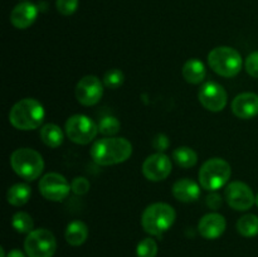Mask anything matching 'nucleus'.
Wrapping results in <instances>:
<instances>
[{
    "instance_id": "nucleus-1",
    "label": "nucleus",
    "mask_w": 258,
    "mask_h": 257,
    "mask_svg": "<svg viewBox=\"0 0 258 257\" xmlns=\"http://www.w3.org/2000/svg\"><path fill=\"white\" fill-rule=\"evenodd\" d=\"M90 154L97 165H116L130 158L133 145L125 138H105L93 144Z\"/></svg>"
},
{
    "instance_id": "nucleus-2",
    "label": "nucleus",
    "mask_w": 258,
    "mask_h": 257,
    "mask_svg": "<svg viewBox=\"0 0 258 257\" xmlns=\"http://www.w3.org/2000/svg\"><path fill=\"white\" fill-rule=\"evenodd\" d=\"M44 115V107L39 101L34 98H23L12 107L9 121L18 130H34L42 125Z\"/></svg>"
},
{
    "instance_id": "nucleus-3",
    "label": "nucleus",
    "mask_w": 258,
    "mask_h": 257,
    "mask_svg": "<svg viewBox=\"0 0 258 257\" xmlns=\"http://www.w3.org/2000/svg\"><path fill=\"white\" fill-rule=\"evenodd\" d=\"M176 213L168 203H153L145 208L141 216V226L151 236H161L174 224Z\"/></svg>"
},
{
    "instance_id": "nucleus-4",
    "label": "nucleus",
    "mask_w": 258,
    "mask_h": 257,
    "mask_svg": "<svg viewBox=\"0 0 258 257\" xmlns=\"http://www.w3.org/2000/svg\"><path fill=\"white\" fill-rule=\"evenodd\" d=\"M10 165L13 170L28 181L39 178L44 169V161L42 155L34 149L20 148L13 151L10 156Z\"/></svg>"
},
{
    "instance_id": "nucleus-5",
    "label": "nucleus",
    "mask_w": 258,
    "mask_h": 257,
    "mask_svg": "<svg viewBox=\"0 0 258 257\" xmlns=\"http://www.w3.org/2000/svg\"><path fill=\"white\" fill-rule=\"evenodd\" d=\"M232 169L228 161L221 158H212L202 165L199 170V183L204 189L216 191L228 183Z\"/></svg>"
},
{
    "instance_id": "nucleus-6",
    "label": "nucleus",
    "mask_w": 258,
    "mask_h": 257,
    "mask_svg": "<svg viewBox=\"0 0 258 257\" xmlns=\"http://www.w3.org/2000/svg\"><path fill=\"white\" fill-rule=\"evenodd\" d=\"M208 63L212 70L222 77L231 78L242 70V57L234 48L222 45L212 49L208 54Z\"/></svg>"
},
{
    "instance_id": "nucleus-7",
    "label": "nucleus",
    "mask_w": 258,
    "mask_h": 257,
    "mask_svg": "<svg viewBox=\"0 0 258 257\" xmlns=\"http://www.w3.org/2000/svg\"><path fill=\"white\" fill-rule=\"evenodd\" d=\"M24 249L28 257H53L57 249V241L54 234L48 229H33L25 238Z\"/></svg>"
},
{
    "instance_id": "nucleus-8",
    "label": "nucleus",
    "mask_w": 258,
    "mask_h": 257,
    "mask_svg": "<svg viewBox=\"0 0 258 257\" xmlns=\"http://www.w3.org/2000/svg\"><path fill=\"white\" fill-rule=\"evenodd\" d=\"M66 134L71 141L87 145L98 134V126L86 115H73L66 122Z\"/></svg>"
},
{
    "instance_id": "nucleus-9",
    "label": "nucleus",
    "mask_w": 258,
    "mask_h": 257,
    "mask_svg": "<svg viewBox=\"0 0 258 257\" xmlns=\"http://www.w3.org/2000/svg\"><path fill=\"white\" fill-rule=\"evenodd\" d=\"M71 184L59 173H48L39 181V191L45 199L52 202H62L68 197Z\"/></svg>"
},
{
    "instance_id": "nucleus-10",
    "label": "nucleus",
    "mask_w": 258,
    "mask_h": 257,
    "mask_svg": "<svg viewBox=\"0 0 258 257\" xmlns=\"http://www.w3.org/2000/svg\"><path fill=\"white\" fill-rule=\"evenodd\" d=\"M224 198L228 206L236 211H248L256 203L253 190L249 188V185L239 180L228 184L224 191Z\"/></svg>"
},
{
    "instance_id": "nucleus-11",
    "label": "nucleus",
    "mask_w": 258,
    "mask_h": 257,
    "mask_svg": "<svg viewBox=\"0 0 258 257\" xmlns=\"http://www.w3.org/2000/svg\"><path fill=\"white\" fill-rule=\"evenodd\" d=\"M103 95L102 82L93 75L85 76L76 86V98L83 106H93L100 102Z\"/></svg>"
},
{
    "instance_id": "nucleus-12",
    "label": "nucleus",
    "mask_w": 258,
    "mask_h": 257,
    "mask_svg": "<svg viewBox=\"0 0 258 257\" xmlns=\"http://www.w3.org/2000/svg\"><path fill=\"white\" fill-rule=\"evenodd\" d=\"M199 102L212 112H219L227 105V92L219 83L209 81L201 87L198 92Z\"/></svg>"
},
{
    "instance_id": "nucleus-13",
    "label": "nucleus",
    "mask_w": 258,
    "mask_h": 257,
    "mask_svg": "<svg viewBox=\"0 0 258 257\" xmlns=\"http://www.w3.org/2000/svg\"><path fill=\"white\" fill-rule=\"evenodd\" d=\"M171 173V160L164 153L149 155L143 163V174L148 180L161 181Z\"/></svg>"
},
{
    "instance_id": "nucleus-14",
    "label": "nucleus",
    "mask_w": 258,
    "mask_h": 257,
    "mask_svg": "<svg viewBox=\"0 0 258 257\" xmlns=\"http://www.w3.org/2000/svg\"><path fill=\"white\" fill-rule=\"evenodd\" d=\"M232 112L242 120H249L258 115V95L253 92L239 93L232 101Z\"/></svg>"
},
{
    "instance_id": "nucleus-15",
    "label": "nucleus",
    "mask_w": 258,
    "mask_h": 257,
    "mask_svg": "<svg viewBox=\"0 0 258 257\" xmlns=\"http://www.w3.org/2000/svg\"><path fill=\"white\" fill-rule=\"evenodd\" d=\"M226 218L219 213H208L201 218L198 231L207 239H216L226 231Z\"/></svg>"
},
{
    "instance_id": "nucleus-16",
    "label": "nucleus",
    "mask_w": 258,
    "mask_h": 257,
    "mask_svg": "<svg viewBox=\"0 0 258 257\" xmlns=\"http://www.w3.org/2000/svg\"><path fill=\"white\" fill-rule=\"evenodd\" d=\"M38 17V8L33 3L24 2L18 4L10 13V22L17 29H27Z\"/></svg>"
},
{
    "instance_id": "nucleus-17",
    "label": "nucleus",
    "mask_w": 258,
    "mask_h": 257,
    "mask_svg": "<svg viewBox=\"0 0 258 257\" xmlns=\"http://www.w3.org/2000/svg\"><path fill=\"white\" fill-rule=\"evenodd\" d=\"M171 191H173V196L175 197V199H178L179 202H183V203H191L201 197V186L196 181L188 178L176 180Z\"/></svg>"
},
{
    "instance_id": "nucleus-18",
    "label": "nucleus",
    "mask_w": 258,
    "mask_h": 257,
    "mask_svg": "<svg viewBox=\"0 0 258 257\" xmlns=\"http://www.w3.org/2000/svg\"><path fill=\"white\" fill-rule=\"evenodd\" d=\"M181 73H183L184 80L191 85H199L204 81L207 75L206 66L202 60L197 59V58H191V59L186 60L185 65L181 68Z\"/></svg>"
},
{
    "instance_id": "nucleus-19",
    "label": "nucleus",
    "mask_w": 258,
    "mask_h": 257,
    "mask_svg": "<svg viewBox=\"0 0 258 257\" xmlns=\"http://www.w3.org/2000/svg\"><path fill=\"white\" fill-rule=\"evenodd\" d=\"M66 241L71 246H81L88 237V227L82 221H73L66 228Z\"/></svg>"
},
{
    "instance_id": "nucleus-20",
    "label": "nucleus",
    "mask_w": 258,
    "mask_h": 257,
    "mask_svg": "<svg viewBox=\"0 0 258 257\" xmlns=\"http://www.w3.org/2000/svg\"><path fill=\"white\" fill-rule=\"evenodd\" d=\"M32 189L25 183H17L8 189L7 201L14 207H22L30 199Z\"/></svg>"
},
{
    "instance_id": "nucleus-21",
    "label": "nucleus",
    "mask_w": 258,
    "mask_h": 257,
    "mask_svg": "<svg viewBox=\"0 0 258 257\" xmlns=\"http://www.w3.org/2000/svg\"><path fill=\"white\" fill-rule=\"evenodd\" d=\"M40 139L48 148H58L63 143V131L55 123H47L40 128Z\"/></svg>"
},
{
    "instance_id": "nucleus-22",
    "label": "nucleus",
    "mask_w": 258,
    "mask_h": 257,
    "mask_svg": "<svg viewBox=\"0 0 258 257\" xmlns=\"http://www.w3.org/2000/svg\"><path fill=\"white\" fill-rule=\"evenodd\" d=\"M173 159L181 168H191L198 161V155L196 151L189 146H180L173 151Z\"/></svg>"
},
{
    "instance_id": "nucleus-23",
    "label": "nucleus",
    "mask_w": 258,
    "mask_h": 257,
    "mask_svg": "<svg viewBox=\"0 0 258 257\" xmlns=\"http://www.w3.org/2000/svg\"><path fill=\"white\" fill-rule=\"evenodd\" d=\"M237 231L243 237H254L258 234V216L244 214L237 222Z\"/></svg>"
},
{
    "instance_id": "nucleus-24",
    "label": "nucleus",
    "mask_w": 258,
    "mask_h": 257,
    "mask_svg": "<svg viewBox=\"0 0 258 257\" xmlns=\"http://www.w3.org/2000/svg\"><path fill=\"white\" fill-rule=\"evenodd\" d=\"M13 228L19 233H30L33 231L34 222L33 218L25 212H17L12 218Z\"/></svg>"
},
{
    "instance_id": "nucleus-25",
    "label": "nucleus",
    "mask_w": 258,
    "mask_h": 257,
    "mask_svg": "<svg viewBox=\"0 0 258 257\" xmlns=\"http://www.w3.org/2000/svg\"><path fill=\"white\" fill-rule=\"evenodd\" d=\"M98 133L105 136H113L120 131V121L115 116H105L97 123Z\"/></svg>"
},
{
    "instance_id": "nucleus-26",
    "label": "nucleus",
    "mask_w": 258,
    "mask_h": 257,
    "mask_svg": "<svg viewBox=\"0 0 258 257\" xmlns=\"http://www.w3.org/2000/svg\"><path fill=\"white\" fill-rule=\"evenodd\" d=\"M123 80H125L123 72L121 70H117V68L108 70L105 73V76H103V83H105V86L108 88H112V90L122 86Z\"/></svg>"
},
{
    "instance_id": "nucleus-27",
    "label": "nucleus",
    "mask_w": 258,
    "mask_h": 257,
    "mask_svg": "<svg viewBox=\"0 0 258 257\" xmlns=\"http://www.w3.org/2000/svg\"><path fill=\"white\" fill-rule=\"evenodd\" d=\"M138 257H156L158 254V244L153 238H145L139 242L136 247Z\"/></svg>"
},
{
    "instance_id": "nucleus-28",
    "label": "nucleus",
    "mask_w": 258,
    "mask_h": 257,
    "mask_svg": "<svg viewBox=\"0 0 258 257\" xmlns=\"http://www.w3.org/2000/svg\"><path fill=\"white\" fill-rule=\"evenodd\" d=\"M90 181H88L87 178H85V176H77V178H75L72 180V183H71V189H72V191L75 194H77V196H83V194L87 193L88 190H90Z\"/></svg>"
},
{
    "instance_id": "nucleus-29",
    "label": "nucleus",
    "mask_w": 258,
    "mask_h": 257,
    "mask_svg": "<svg viewBox=\"0 0 258 257\" xmlns=\"http://www.w3.org/2000/svg\"><path fill=\"white\" fill-rule=\"evenodd\" d=\"M55 7L60 14L68 17V15H72L73 13H76L78 8V0H57Z\"/></svg>"
},
{
    "instance_id": "nucleus-30",
    "label": "nucleus",
    "mask_w": 258,
    "mask_h": 257,
    "mask_svg": "<svg viewBox=\"0 0 258 257\" xmlns=\"http://www.w3.org/2000/svg\"><path fill=\"white\" fill-rule=\"evenodd\" d=\"M244 67H246L247 73L249 76L258 78V50L248 54V57L246 58V62H244Z\"/></svg>"
},
{
    "instance_id": "nucleus-31",
    "label": "nucleus",
    "mask_w": 258,
    "mask_h": 257,
    "mask_svg": "<svg viewBox=\"0 0 258 257\" xmlns=\"http://www.w3.org/2000/svg\"><path fill=\"white\" fill-rule=\"evenodd\" d=\"M170 145V141H169V138L164 134H158L155 138L153 139V146L155 150H158V153H163Z\"/></svg>"
},
{
    "instance_id": "nucleus-32",
    "label": "nucleus",
    "mask_w": 258,
    "mask_h": 257,
    "mask_svg": "<svg viewBox=\"0 0 258 257\" xmlns=\"http://www.w3.org/2000/svg\"><path fill=\"white\" fill-rule=\"evenodd\" d=\"M223 201H222V197L217 193H212L207 197V206L212 209H218L222 206Z\"/></svg>"
},
{
    "instance_id": "nucleus-33",
    "label": "nucleus",
    "mask_w": 258,
    "mask_h": 257,
    "mask_svg": "<svg viewBox=\"0 0 258 257\" xmlns=\"http://www.w3.org/2000/svg\"><path fill=\"white\" fill-rule=\"evenodd\" d=\"M7 257H25V254L23 253L20 249L15 248V249H12V251L7 254Z\"/></svg>"
},
{
    "instance_id": "nucleus-34",
    "label": "nucleus",
    "mask_w": 258,
    "mask_h": 257,
    "mask_svg": "<svg viewBox=\"0 0 258 257\" xmlns=\"http://www.w3.org/2000/svg\"><path fill=\"white\" fill-rule=\"evenodd\" d=\"M0 257H7V254H5V251H4V248H0Z\"/></svg>"
},
{
    "instance_id": "nucleus-35",
    "label": "nucleus",
    "mask_w": 258,
    "mask_h": 257,
    "mask_svg": "<svg viewBox=\"0 0 258 257\" xmlns=\"http://www.w3.org/2000/svg\"><path fill=\"white\" fill-rule=\"evenodd\" d=\"M256 204H257V207H258V193H257V196H256Z\"/></svg>"
}]
</instances>
